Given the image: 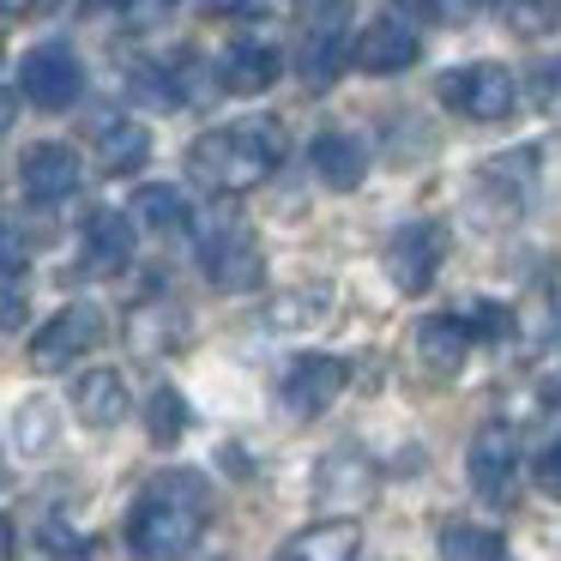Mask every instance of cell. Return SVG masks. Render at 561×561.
I'll return each mask as SVG.
<instances>
[{"label":"cell","instance_id":"obj_36","mask_svg":"<svg viewBox=\"0 0 561 561\" xmlns=\"http://www.w3.org/2000/svg\"><path fill=\"white\" fill-rule=\"evenodd\" d=\"M211 13H242V7H254V0H206Z\"/></svg>","mask_w":561,"mask_h":561},{"label":"cell","instance_id":"obj_30","mask_svg":"<svg viewBox=\"0 0 561 561\" xmlns=\"http://www.w3.org/2000/svg\"><path fill=\"white\" fill-rule=\"evenodd\" d=\"M471 339H507L513 332V308H501V302H471Z\"/></svg>","mask_w":561,"mask_h":561},{"label":"cell","instance_id":"obj_39","mask_svg":"<svg viewBox=\"0 0 561 561\" xmlns=\"http://www.w3.org/2000/svg\"><path fill=\"white\" fill-rule=\"evenodd\" d=\"M13 122V98H0V127Z\"/></svg>","mask_w":561,"mask_h":561},{"label":"cell","instance_id":"obj_15","mask_svg":"<svg viewBox=\"0 0 561 561\" xmlns=\"http://www.w3.org/2000/svg\"><path fill=\"white\" fill-rule=\"evenodd\" d=\"M134 260V218L127 211H91L85 224V242H79V266L85 278H110Z\"/></svg>","mask_w":561,"mask_h":561},{"label":"cell","instance_id":"obj_26","mask_svg":"<svg viewBox=\"0 0 561 561\" xmlns=\"http://www.w3.org/2000/svg\"><path fill=\"white\" fill-rule=\"evenodd\" d=\"M332 308V296L327 290H290V296H278V302L266 308V327H314L320 314Z\"/></svg>","mask_w":561,"mask_h":561},{"label":"cell","instance_id":"obj_13","mask_svg":"<svg viewBox=\"0 0 561 561\" xmlns=\"http://www.w3.org/2000/svg\"><path fill=\"white\" fill-rule=\"evenodd\" d=\"M19 182H25V194L37 206H55V199H67L79 187V151L61 146V139H43V146H31L19 158Z\"/></svg>","mask_w":561,"mask_h":561},{"label":"cell","instance_id":"obj_38","mask_svg":"<svg viewBox=\"0 0 561 561\" xmlns=\"http://www.w3.org/2000/svg\"><path fill=\"white\" fill-rule=\"evenodd\" d=\"M37 0H0V13H31Z\"/></svg>","mask_w":561,"mask_h":561},{"label":"cell","instance_id":"obj_8","mask_svg":"<svg viewBox=\"0 0 561 561\" xmlns=\"http://www.w3.org/2000/svg\"><path fill=\"white\" fill-rule=\"evenodd\" d=\"M465 471H471V489L489 501V507H507L513 489H519V435H513V423H483L477 428Z\"/></svg>","mask_w":561,"mask_h":561},{"label":"cell","instance_id":"obj_28","mask_svg":"<svg viewBox=\"0 0 561 561\" xmlns=\"http://www.w3.org/2000/svg\"><path fill=\"white\" fill-rule=\"evenodd\" d=\"M37 543H43V556H49V561H91L85 531H73L61 513H49V519L37 525Z\"/></svg>","mask_w":561,"mask_h":561},{"label":"cell","instance_id":"obj_16","mask_svg":"<svg viewBox=\"0 0 561 561\" xmlns=\"http://www.w3.org/2000/svg\"><path fill=\"white\" fill-rule=\"evenodd\" d=\"M356 556H363V525L356 519L302 525V531L278 549V561H356Z\"/></svg>","mask_w":561,"mask_h":561},{"label":"cell","instance_id":"obj_1","mask_svg":"<svg viewBox=\"0 0 561 561\" xmlns=\"http://www.w3.org/2000/svg\"><path fill=\"white\" fill-rule=\"evenodd\" d=\"M211 513V489L194 471H163L127 513V549L139 561H182L199 543Z\"/></svg>","mask_w":561,"mask_h":561},{"label":"cell","instance_id":"obj_6","mask_svg":"<svg viewBox=\"0 0 561 561\" xmlns=\"http://www.w3.org/2000/svg\"><path fill=\"white\" fill-rule=\"evenodd\" d=\"M483 175H489V187H501V194L513 199V206H525V199H561V134L537 139V146H525V151H507V158H495Z\"/></svg>","mask_w":561,"mask_h":561},{"label":"cell","instance_id":"obj_29","mask_svg":"<svg viewBox=\"0 0 561 561\" xmlns=\"http://www.w3.org/2000/svg\"><path fill=\"white\" fill-rule=\"evenodd\" d=\"M507 25L519 37H543V31L561 25V7L556 0H507Z\"/></svg>","mask_w":561,"mask_h":561},{"label":"cell","instance_id":"obj_18","mask_svg":"<svg viewBox=\"0 0 561 561\" xmlns=\"http://www.w3.org/2000/svg\"><path fill=\"white\" fill-rule=\"evenodd\" d=\"M368 489H375V465H368L356 447H339V453H332V459L314 471V495L327 501V507H339V513H351L356 501L368 495Z\"/></svg>","mask_w":561,"mask_h":561},{"label":"cell","instance_id":"obj_17","mask_svg":"<svg viewBox=\"0 0 561 561\" xmlns=\"http://www.w3.org/2000/svg\"><path fill=\"white\" fill-rule=\"evenodd\" d=\"M471 327H465L459 314H428L416 320V356H423V368H435V375H459L465 356H471Z\"/></svg>","mask_w":561,"mask_h":561},{"label":"cell","instance_id":"obj_34","mask_svg":"<svg viewBox=\"0 0 561 561\" xmlns=\"http://www.w3.org/2000/svg\"><path fill=\"white\" fill-rule=\"evenodd\" d=\"M537 103H543V115H561V61H549V67H537Z\"/></svg>","mask_w":561,"mask_h":561},{"label":"cell","instance_id":"obj_37","mask_svg":"<svg viewBox=\"0 0 561 561\" xmlns=\"http://www.w3.org/2000/svg\"><path fill=\"white\" fill-rule=\"evenodd\" d=\"M13 556V525H7V513H0V561Z\"/></svg>","mask_w":561,"mask_h":561},{"label":"cell","instance_id":"obj_11","mask_svg":"<svg viewBox=\"0 0 561 561\" xmlns=\"http://www.w3.org/2000/svg\"><path fill=\"white\" fill-rule=\"evenodd\" d=\"M440 260H447V230H440V224L416 218V224H404V230H392L387 272H392V284H399L404 296L428 290V284H435V272H440Z\"/></svg>","mask_w":561,"mask_h":561},{"label":"cell","instance_id":"obj_9","mask_svg":"<svg viewBox=\"0 0 561 561\" xmlns=\"http://www.w3.org/2000/svg\"><path fill=\"white\" fill-rule=\"evenodd\" d=\"M344 380H351V363H344V356L308 351V356H290V363H284L278 399H284V411H290V416H320L344 392Z\"/></svg>","mask_w":561,"mask_h":561},{"label":"cell","instance_id":"obj_35","mask_svg":"<svg viewBox=\"0 0 561 561\" xmlns=\"http://www.w3.org/2000/svg\"><path fill=\"white\" fill-rule=\"evenodd\" d=\"M19 320H25V296H19V284H0V332H13Z\"/></svg>","mask_w":561,"mask_h":561},{"label":"cell","instance_id":"obj_33","mask_svg":"<svg viewBox=\"0 0 561 561\" xmlns=\"http://www.w3.org/2000/svg\"><path fill=\"white\" fill-rule=\"evenodd\" d=\"M416 13L440 19V25H465L477 13V0H416Z\"/></svg>","mask_w":561,"mask_h":561},{"label":"cell","instance_id":"obj_10","mask_svg":"<svg viewBox=\"0 0 561 561\" xmlns=\"http://www.w3.org/2000/svg\"><path fill=\"white\" fill-rule=\"evenodd\" d=\"M344 49H351V7L344 0H327L302 31V49H296V73L314 91H327L344 67Z\"/></svg>","mask_w":561,"mask_h":561},{"label":"cell","instance_id":"obj_23","mask_svg":"<svg viewBox=\"0 0 561 561\" xmlns=\"http://www.w3.org/2000/svg\"><path fill=\"white\" fill-rule=\"evenodd\" d=\"M440 561H507V543H501V531H489V525H440Z\"/></svg>","mask_w":561,"mask_h":561},{"label":"cell","instance_id":"obj_5","mask_svg":"<svg viewBox=\"0 0 561 561\" xmlns=\"http://www.w3.org/2000/svg\"><path fill=\"white\" fill-rule=\"evenodd\" d=\"M103 344V314L91 302H73L61 308L55 320H43L37 339H31V368L37 375H61V368H73L79 356H91Z\"/></svg>","mask_w":561,"mask_h":561},{"label":"cell","instance_id":"obj_12","mask_svg":"<svg viewBox=\"0 0 561 561\" xmlns=\"http://www.w3.org/2000/svg\"><path fill=\"white\" fill-rule=\"evenodd\" d=\"M416 49H423V43H416V25H404L399 13H387V19H368V31L363 37H356V67H363V73H404V67H416Z\"/></svg>","mask_w":561,"mask_h":561},{"label":"cell","instance_id":"obj_7","mask_svg":"<svg viewBox=\"0 0 561 561\" xmlns=\"http://www.w3.org/2000/svg\"><path fill=\"white\" fill-rule=\"evenodd\" d=\"M79 91H85V67L67 43H37L19 61V98L37 110H67V103H79Z\"/></svg>","mask_w":561,"mask_h":561},{"label":"cell","instance_id":"obj_24","mask_svg":"<svg viewBox=\"0 0 561 561\" xmlns=\"http://www.w3.org/2000/svg\"><path fill=\"white\" fill-rule=\"evenodd\" d=\"M146 435L158 440V447H175V440L187 435V399L175 387H158L146 399Z\"/></svg>","mask_w":561,"mask_h":561},{"label":"cell","instance_id":"obj_19","mask_svg":"<svg viewBox=\"0 0 561 561\" xmlns=\"http://www.w3.org/2000/svg\"><path fill=\"white\" fill-rule=\"evenodd\" d=\"M308 163H314V175L327 187H339V194H351L356 182L368 175V151H363V139L356 134H314V146H308Z\"/></svg>","mask_w":561,"mask_h":561},{"label":"cell","instance_id":"obj_20","mask_svg":"<svg viewBox=\"0 0 561 561\" xmlns=\"http://www.w3.org/2000/svg\"><path fill=\"white\" fill-rule=\"evenodd\" d=\"M73 411L85 416L91 428H115L127 416V380L115 368H85L73 380Z\"/></svg>","mask_w":561,"mask_h":561},{"label":"cell","instance_id":"obj_21","mask_svg":"<svg viewBox=\"0 0 561 561\" xmlns=\"http://www.w3.org/2000/svg\"><path fill=\"white\" fill-rule=\"evenodd\" d=\"M127 218L139 224V230H182L187 224V194L170 182H146L134 194V206H127Z\"/></svg>","mask_w":561,"mask_h":561},{"label":"cell","instance_id":"obj_40","mask_svg":"<svg viewBox=\"0 0 561 561\" xmlns=\"http://www.w3.org/2000/svg\"><path fill=\"white\" fill-rule=\"evenodd\" d=\"M556 368H561V320H556Z\"/></svg>","mask_w":561,"mask_h":561},{"label":"cell","instance_id":"obj_22","mask_svg":"<svg viewBox=\"0 0 561 561\" xmlns=\"http://www.w3.org/2000/svg\"><path fill=\"white\" fill-rule=\"evenodd\" d=\"M146 158H151V134H146L139 122H115V127H103V139H98V163H103V175H134Z\"/></svg>","mask_w":561,"mask_h":561},{"label":"cell","instance_id":"obj_31","mask_svg":"<svg viewBox=\"0 0 561 561\" xmlns=\"http://www.w3.org/2000/svg\"><path fill=\"white\" fill-rule=\"evenodd\" d=\"M31 266V248L13 224H0V284H19V272Z\"/></svg>","mask_w":561,"mask_h":561},{"label":"cell","instance_id":"obj_3","mask_svg":"<svg viewBox=\"0 0 561 561\" xmlns=\"http://www.w3.org/2000/svg\"><path fill=\"white\" fill-rule=\"evenodd\" d=\"M199 266H206L211 290L224 296H242V290H260L266 278V254H260V236L248 230L236 211H218V218L199 224Z\"/></svg>","mask_w":561,"mask_h":561},{"label":"cell","instance_id":"obj_4","mask_svg":"<svg viewBox=\"0 0 561 561\" xmlns=\"http://www.w3.org/2000/svg\"><path fill=\"white\" fill-rule=\"evenodd\" d=\"M440 103H447L453 115H471V122H507L513 103H519V79L501 61L453 67V73L440 79Z\"/></svg>","mask_w":561,"mask_h":561},{"label":"cell","instance_id":"obj_25","mask_svg":"<svg viewBox=\"0 0 561 561\" xmlns=\"http://www.w3.org/2000/svg\"><path fill=\"white\" fill-rule=\"evenodd\" d=\"M127 339H134V351H163V344L182 339V314H170V308H139L134 320H127Z\"/></svg>","mask_w":561,"mask_h":561},{"label":"cell","instance_id":"obj_27","mask_svg":"<svg viewBox=\"0 0 561 561\" xmlns=\"http://www.w3.org/2000/svg\"><path fill=\"white\" fill-rule=\"evenodd\" d=\"M55 440V404L49 399H25L19 404V423H13V447L19 453H43Z\"/></svg>","mask_w":561,"mask_h":561},{"label":"cell","instance_id":"obj_32","mask_svg":"<svg viewBox=\"0 0 561 561\" xmlns=\"http://www.w3.org/2000/svg\"><path fill=\"white\" fill-rule=\"evenodd\" d=\"M531 477H537V489H543L549 501H561V435L543 440V453L531 459Z\"/></svg>","mask_w":561,"mask_h":561},{"label":"cell","instance_id":"obj_2","mask_svg":"<svg viewBox=\"0 0 561 561\" xmlns=\"http://www.w3.org/2000/svg\"><path fill=\"white\" fill-rule=\"evenodd\" d=\"M278 163H284V127L278 122L211 127V134H199L194 151H187V170H194L211 194H248V187H260Z\"/></svg>","mask_w":561,"mask_h":561},{"label":"cell","instance_id":"obj_14","mask_svg":"<svg viewBox=\"0 0 561 561\" xmlns=\"http://www.w3.org/2000/svg\"><path fill=\"white\" fill-rule=\"evenodd\" d=\"M284 73V55L272 49V43L260 37H236L230 49L218 55V85L236 91V98H260V91H272Z\"/></svg>","mask_w":561,"mask_h":561}]
</instances>
